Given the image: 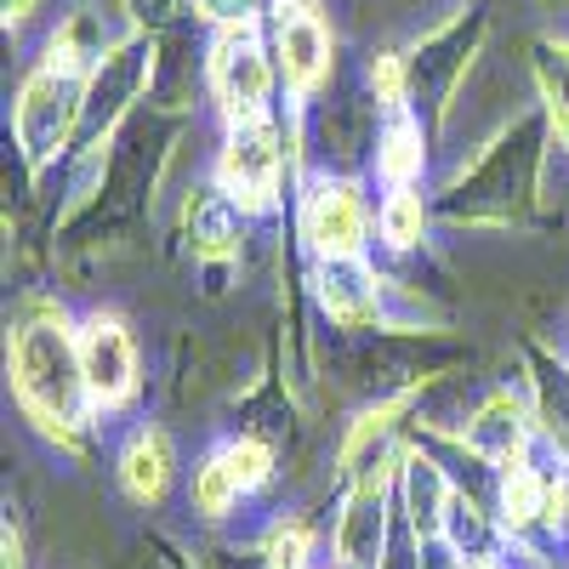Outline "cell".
I'll use <instances>...</instances> for the list:
<instances>
[{"label":"cell","instance_id":"cell-11","mask_svg":"<svg viewBox=\"0 0 569 569\" xmlns=\"http://www.w3.org/2000/svg\"><path fill=\"white\" fill-rule=\"evenodd\" d=\"M337 547H342L348 563H370V558H376V547H382V485H365V490L353 496Z\"/></svg>","mask_w":569,"mask_h":569},{"label":"cell","instance_id":"cell-14","mask_svg":"<svg viewBox=\"0 0 569 569\" xmlns=\"http://www.w3.org/2000/svg\"><path fill=\"white\" fill-rule=\"evenodd\" d=\"M246 485H240V472H233V461H228V450L222 456H211L200 472H194V507L206 512V518H217V512H228L233 507V496H240Z\"/></svg>","mask_w":569,"mask_h":569},{"label":"cell","instance_id":"cell-10","mask_svg":"<svg viewBox=\"0 0 569 569\" xmlns=\"http://www.w3.org/2000/svg\"><path fill=\"white\" fill-rule=\"evenodd\" d=\"M536 80H541V98L552 114V131L569 149V40H536Z\"/></svg>","mask_w":569,"mask_h":569},{"label":"cell","instance_id":"cell-20","mask_svg":"<svg viewBox=\"0 0 569 569\" xmlns=\"http://www.w3.org/2000/svg\"><path fill=\"white\" fill-rule=\"evenodd\" d=\"M228 461H233V472H240V485H246V490L268 479V450H262L257 439H240V445H228Z\"/></svg>","mask_w":569,"mask_h":569},{"label":"cell","instance_id":"cell-24","mask_svg":"<svg viewBox=\"0 0 569 569\" xmlns=\"http://www.w3.org/2000/svg\"><path fill=\"white\" fill-rule=\"evenodd\" d=\"M467 569H496V563H467Z\"/></svg>","mask_w":569,"mask_h":569},{"label":"cell","instance_id":"cell-19","mask_svg":"<svg viewBox=\"0 0 569 569\" xmlns=\"http://www.w3.org/2000/svg\"><path fill=\"white\" fill-rule=\"evenodd\" d=\"M370 91H376V103L399 109V98H405V69H399L393 52H376V58H370Z\"/></svg>","mask_w":569,"mask_h":569},{"label":"cell","instance_id":"cell-2","mask_svg":"<svg viewBox=\"0 0 569 569\" xmlns=\"http://www.w3.org/2000/svg\"><path fill=\"white\" fill-rule=\"evenodd\" d=\"M80 98H86L80 69L63 63V58H46V63L23 80L12 126H18V142H23V154H29L34 166H40V160H52L63 142H69L74 114H80Z\"/></svg>","mask_w":569,"mask_h":569},{"label":"cell","instance_id":"cell-22","mask_svg":"<svg viewBox=\"0 0 569 569\" xmlns=\"http://www.w3.org/2000/svg\"><path fill=\"white\" fill-rule=\"evenodd\" d=\"M29 7H34V0H7V23H18V18H29Z\"/></svg>","mask_w":569,"mask_h":569},{"label":"cell","instance_id":"cell-13","mask_svg":"<svg viewBox=\"0 0 569 569\" xmlns=\"http://www.w3.org/2000/svg\"><path fill=\"white\" fill-rule=\"evenodd\" d=\"M376 171H382L393 188H405L416 171H421V126L416 120H393L388 131H382V154H376Z\"/></svg>","mask_w":569,"mask_h":569},{"label":"cell","instance_id":"cell-4","mask_svg":"<svg viewBox=\"0 0 569 569\" xmlns=\"http://www.w3.org/2000/svg\"><path fill=\"white\" fill-rule=\"evenodd\" d=\"M273 58L291 91H319L330 80V29L313 0H279L273 7Z\"/></svg>","mask_w":569,"mask_h":569},{"label":"cell","instance_id":"cell-7","mask_svg":"<svg viewBox=\"0 0 569 569\" xmlns=\"http://www.w3.org/2000/svg\"><path fill=\"white\" fill-rule=\"evenodd\" d=\"M302 233L319 257H353L365 240V206L353 182H313L302 200Z\"/></svg>","mask_w":569,"mask_h":569},{"label":"cell","instance_id":"cell-23","mask_svg":"<svg viewBox=\"0 0 569 569\" xmlns=\"http://www.w3.org/2000/svg\"><path fill=\"white\" fill-rule=\"evenodd\" d=\"M7 569H23V558H18V536L7 530Z\"/></svg>","mask_w":569,"mask_h":569},{"label":"cell","instance_id":"cell-9","mask_svg":"<svg viewBox=\"0 0 569 569\" xmlns=\"http://www.w3.org/2000/svg\"><path fill=\"white\" fill-rule=\"evenodd\" d=\"M120 479L137 501H160L166 485H171V439L160 433V427H142V433H131L126 456H120Z\"/></svg>","mask_w":569,"mask_h":569},{"label":"cell","instance_id":"cell-1","mask_svg":"<svg viewBox=\"0 0 569 569\" xmlns=\"http://www.w3.org/2000/svg\"><path fill=\"white\" fill-rule=\"evenodd\" d=\"M12 382L29 416H40L46 427H69L80 421V342H69V330L52 319H34L12 337Z\"/></svg>","mask_w":569,"mask_h":569},{"label":"cell","instance_id":"cell-12","mask_svg":"<svg viewBox=\"0 0 569 569\" xmlns=\"http://www.w3.org/2000/svg\"><path fill=\"white\" fill-rule=\"evenodd\" d=\"M467 439H472V450H479V456L512 467L518 445H525V427H518V405H512V399H490V405L479 410V421H472V433H467Z\"/></svg>","mask_w":569,"mask_h":569},{"label":"cell","instance_id":"cell-25","mask_svg":"<svg viewBox=\"0 0 569 569\" xmlns=\"http://www.w3.org/2000/svg\"><path fill=\"white\" fill-rule=\"evenodd\" d=\"M547 7H563V0H547Z\"/></svg>","mask_w":569,"mask_h":569},{"label":"cell","instance_id":"cell-6","mask_svg":"<svg viewBox=\"0 0 569 569\" xmlns=\"http://www.w3.org/2000/svg\"><path fill=\"white\" fill-rule=\"evenodd\" d=\"M80 376H86V399L91 405H120L137 382V353L131 337L120 330V319L91 313L80 330Z\"/></svg>","mask_w":569,"mask_h":569},{"label":"cell","instance_id":"cell-15","mask_svg":"<svg viewBox=\"0 0 569 569\" xmlns=\"http://www.w3.org/2000/svg\"><path fill=\"white\" fill-rule=\"evenodd\" d=\"M405 490H410V512H416V530L433 536L439 530V507H445V479L433 461H410L405 472Z\"/></svg>","mask_w":569,"mask_h":569},{"label":"cell","instance_id":"cell-17","mask_svg":"<svg viewBox=\"0 0 569 569\" xmlns=\"http://www.w3.org/2000/svg\"><path fill=\"white\" fill-rule=\"evenodd\" d=\"M501 512H507V525H530V518L541 512V479H536L530 467H512V472H507Z\"/></svg>","mask_w":569,"mask_h":569},{"label":"cell","instance_id":"cell-5","mask_svg":"<svg viewBox=\"0 0 569 569\" xmlns=\"http://www.w3.org/2000/svg\"><path fill=\"white\" fill-rule=\"evenodd\" d=\"M217 182L233 206H268L273 188H279V137L268 120H246L233 126L222 142V160H217Z\"/></svg>","mask_w":569,"mask_h":569},{"label":"cell","instance_id":"cell-18","mask_svg":"<svg viewBox=\"0 0 569 569\" xmlns=\"http://www.w3.org/2000/svg\"><path fill=\"white\" fill-rule=\"evenodd\" d=\"M308 563V530L302 525H279L268 536V569H302Z\"/></svg>","mask_w":569,"mask_h":569},{"label":"cell","instance_id":"cell-8","mask_svg":"<svg viewBox=\"0 0 569 569\" xmlns=\"http://www.w3.org/2000/svg\"><path fill=\"white\" fill-rule=\"evenodd\" d=\"M319 302L330 308V319L365 325V319H376V279L353 257H330L319 268Z\"/></svg>","mask_w":569,"mask_h":569},{"label":"cell","instance_id":"cell-3","mask_svg":"<svg viewBox=\"0 0 569 569\" xmlns=\"http://www.w3.org/2000/svg\"><path fill=\"white\" fill-rule=\"evenodd\" d=\"M211 91H217V103L233 126H246V120H268V98H273V69H268V52H262V40L251 23H228L217 29L211 40Z\"/></svg>","mask_w":569,"mask_h":569},{"label":"cell","instance_id":"cell-21","mask_svg":"<svg viewBox=\"0 0 569 569\" xmlns=\"http://www.w3.org/2000/svg\"><path fill=\"white\" fill-rule=\"evenodd\" d=\"M200 7V18H211V23H251L257 18V0H194Z\"/></svg>","mask_w":569,"mask_h":569},{"label":"cell","instance_id":"cell-16","mask_svg":"<svg viewBox=\"0 0 569 569\" xmlns=\"http://www.w3.org/2000/svg\"><path fill=\"white\" fill-rule=\"evenodd\" d=\"M421 194H410V188H399V194L382 206V240L393 246V251H410L416 240H421Z\"/></svg>","mask_w":569,"mask_h":569}]
</instances>
